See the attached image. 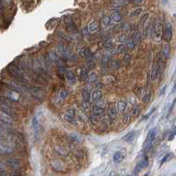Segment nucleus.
<instances>
[{
  "label": "nucleus",
  "instance_id": "11",
  "mask_svg": "<svg viewBox=\"0 0 176 176\" xmlns=\"http://www.w3.org/2000/svg\"><path fill=\"white\" fill-rule=\"evenodd\" d=\"M101 98H102V92H101V90L97 89V90H95L92 93V101L96 102V101H98V100L101 99Z\"/></svg>",
  "mask_w": 176,
  "mask_h": 176
},
{
  "label": "nucleus",
  "instance_id": "34",
  "mask_svg": "<svg viewBox=\"0 0 176 176\" xmlns=\"http://www.w3.org/2000/svg\"><path fill=\"white\" fill-rule=\"evenodd\" d=\"M132 176H138V175H137V173H134Z\"/></svg>",
  "mask_w": 176,
  "mask_h": 176
},
{
  "label": "nucleus",
  "instance_id": "19",
  "mask_svg": "<svg viewBox=\"0 0 176 176\" xmlns=\"http://www.w3.org/2000/svg\"><path fill=\"white\" fill-rule=\"evenodd\" d=\"M133 41H134V43H135V44L140 43V41H141V35H140L138 32H135V33L134 37H133Z\"/></svg>",
  "mask_w": 176,
  "mask_h": 176
},
{
  "label": "nucleus",
  "instance_id": "28",
  "mask_svg": "<svg viewBox=\"0 0 176 176\" xmlns=\"http://www.w3.org/2000/svg\"><path fill=\"white\" fill-rule=\"evenodd\" d=\"M127 43H128V47L129 48V49H133L134 48V46H135V43H134V41L133 40H131V39H129V41L127 42Z\"/></svg>",
  "mask_w": 176,
  "mask_h": 176
},
{
  "label": "nucleus",
  "instance_id": "31",
  "mask_svg": "<svg viewBox=\"0 0 176 176\" xmlns=\"http://www.w3.org/2000/svg\"><path fill=\"white\" fill-rule=\"evenodd\" d=\"M119 41L121 42V43H127L128 41H129V38H128V36H125V35H123V36H121L120 37H119Z\"/></svg>",
  "mask_w": 176,
  "mask_h": 176
},
{
  "label": "nucleus",
  "instance_id": "32",
  "mask_svg": "<svg viewBox=\"0 0 176 176\" xmlns=\"http://www.w3.org/2000/svg\"><path fill=\"white\" fill-rule=\"evenodd\" d=\"M128 119H129V114L127 113V114H125V116H124V118H123V121H124L125 124H126V122L128 121Z\"/></svg>",
  "mask_w": 176,
  "mask_h": 176
},
{
  "label": "nucleus",
  "instance_id": "12",
  "mask_svg": "<svg viewBox=\"0 0 176 176\" xmlns=\"http://www.w3.org/2000/svg\"><path fill=\"white\" fill-rule=\"evenodd\" d=\"M162 53H163V56L165 59H168L170 57V45L169 44H166L163 47Z\"/></svg>",
  "mask_w": 176,
  "mask_h": 176
},
{
  "label": "nucleus",
  "instance_id": "5",
  "mask_svg": "<svg viewBox=\"0 0 176 176\" xmlns=\"http://www.w3.org/2000/svg\"><path fill=\"white\" fill-rule=\"evenodd\" d=\"M6 164L12 169H18L20 167V166L19 160H17L15 158H10V159H8L7 161H6Z\"/></svg>",
  "mask_w": 176,
  "mask_h": 176
},
{
  "label": "nucleus",
  "instance_id": "14",
  "mask_svg": "<svg viewBox=\"0 0 176 176\" xmlns=\"http://www.w3.org/2000/svg\"><path fill=\"white\" fill-rule=\"evenodd\" d=\"M80 55L82 56V57H85V58H88V57H89L90 55H91V52L89 51V50L88 49V48H83L82 51L80 52Z\"/></svg>",
  "mask_w": 176,
  "mask_h": 176
},
{
  "label": "nucleus",
  "instance_id": "8",
  "mask_svg": "<svg viewBox=\"0 0 176 176\" xmlns=\"http://www.w3.org/2000/svg\"><path fill=\"white\" fill-rule=\"evenodd\" d=\"M125 158V154L122 152H117L113 156V160L116 164H119L123 161Z\"/></svg>",
  "mask_w": 176,
  "mask_h": 176
},
{
  "label": "nucleus",
  "instance_id": "21",
  "mask_svg": "<svg viewBox=\"0 0 176 176\" xmlns=\"http://www.w3.org/2000/svg\"><path fill=\"white\" fill-rule=\"evenodd\" d=\"M89 29H90L91 32L96 31V30L97 29V22L94 21V22L90 23V24H89Z\"/></svg>",
  "mask_w": 176,
  "mask_h": 176
},
{
  "label": "nucleus",
  "instance_id": "27",
  "mask_svg": "<svg viewBox=\"0 0 176 176\" xmlns=\"http://www.w3.org/2000/svg\"><path fill=\"white\" fill-rule=\"evenodd\" d=\"M149 98H150V93H147L144 96H143V98H142V101H143V103H148L149 101Z\"/></svg>",
  "mask_w": 176,
  "mask_h": 176
},
{
  "label": "nucleus",
  "instance_id": "2",
  "mask_svg": "<svg viewBox=\"0 0 176 176\" xmlns=\"http://www.w3.org/2000/svg\"><path fill=\"white\" fill-rule=\"evenodd\" d=\"M156 135H157V129H152L148 132L145 142L143 143V148L145 149H149L150 147H152V145L156 138Z\"/></svg>",
  "mask_w": 176,
  "mask_h": 176
},
{
  "label": "nucleus",
  "instance_id": "10",
  "mask_svg": "<svg viewBox=\"0 0 176 176\" xmlns=\"http://www.w3.org/2000/svg\"><path fill=\"white\" fill-rule=\"evenodd\" d=\"M108 115L111 119H115V117L117 116V111H116V107L113 105H111L108 108Z\"/></svg>",
  "mask_w": 176,
  "mask_h": 176
},
{
  "label": "nucleus",
  "instance_id": "16",
  "mask_svg": "<svg viewBox=\"0 0 176 176\" xmlns=\"http://www.w3.org/2000/svg\"><path fill=\"white\" fill-rule=\"evenodd\" d=\"M126 108H127V103L124 102V101H119L118 103V110L119 112H123Z\"/></svg>",
  "mask_w": 176,
  "mask_h": 176
},
{
  "label": "nucleus",
  "instance_id": "22",
  "mask_svg": "<svg viewBox=\"0 0 176 176\" xmlns=\"http://www.w3.org/2000/svg\"><path fill=\"white\" fill-rule=\"evenodd\" d=\"M111 20H110V18L108 16H105L102 19V24L104 25V26H108V25L110 24Z\"/></svg>",
  "mask_w": 176,
  "mask_h": 176
},
{
  "label": "nucleus",
  "instance_id": "35",
  "mask_svg": "<svg viewBox=\"0 0 176 176\" xmlns=\"http://www.w3.org/2000/svg\"><path fill=\"white\" fill-rule=\"evenodd\" d=\"M160 176H164V175H160Z\"/></svg>",
  "mask_w": 176,
  "mask_h": 176
},
{
  "label": "nucleus",
  "instance_id": "4",
  "mask_svg": "<svg viewBox=\"0 0 176 176\" xmlns=\"http://www.w3.org/2000/svg\"><path fill=\"white\" fill-rule=\"evenodd\" d=\"M148 165H149V159H148V157L145 156V157L136 165V166H135V173H138L139 171H141L142 169L147 167Z\"/></svg>",
  "mask_w": 176,
  "mask_h": 176
},
{
  "label": "nucleus",
  "instance_id": "25",
  "mask_svg": "<svg viewBox=\"0 0 176 176\" xmlns=\"http://www.w3.org/2000/svg\"><path fill=\"white\" fill-rule=\"evenodd\" d=\"M175 103H176V99H174L173 101V103H172V105H171V106H170V108H169V110H168V113H167V117H169V115L172 113V112H173V108H174V105H175Z\"/></svg>",
  "mask_w": 176,
  "mask_h": 176
},
{
  "label": "nucleus",
  "instance_id": "20",
  "mask_svg": "<svg viewBox=\"0 0 176 176\" xmlns=\"http://www.w3.org/2000/svg\"><path fill=\"white\" fill-rule=\"evenodd\" d=\"M173 157V153H168V154H166L162 159H161V162H160V166H162L163 164H165L167 160H169L171 158Z\"/></svg>",
  "mask_w": 176,
  "mask_h": 176
},
{
  "label": "nucleus",
  "instance_id": "26",
  "mask_svg": "<svg viewBox=\"0 0 176 176\" xmlns=\"http://www.w3.org/2000/svg\"><path fill=\"white\" fill-rule=\"evenodd\" d=\"M88 71L86 70V69H82V73H81V77H82V80H84V79H86L87 77H88Z\"/></svg>",
  "mask_w": 176,
  "mask_h": 176
},
{
  "label": "nucleus",
  "instance_id": "7",
  "mask_svg": "<svg viewBox=\"0 0 176 176\" xmlns=\"http://www.w3.org/2000/svg\"><path fill=\"white\" fill-rule=\"evenodd\" d=\"M66 77L67 82H68L70 84H73L75 82H76V79H77V78H76V75H75L74 73H73L72 71L66 73Z\"/></svg>",
  "mask_w": 176,
  "mask_h": 176
},
{
  "label": "nucleus",
  "instance_id": "33",
  "mask_svg": "<svg viewBox=\"0 0 176 176\" xmlns=\"http://www.w3.org/2000/svg\"><path fill=\"white\" fill-rule=\"evenodd\" d=\"M110 176H119L117 173H111V175Z\"/></svg>",
  "mask_w": 176,
  "mask_h": 176
},
{
  "label": "nucleus",
  "instance_id": "3",
  "mask_svg": "<svg viewBox=\"0 0 176 176\" xmlns=\"http://www.w3.org/2000/svg\"><path fill=\"white\" fill-rule=\"evenodd\" d=\"M173 36V27L171 23H166L165 29H164V33H163V39L166 42H170Z\"/></svg>",
  "mask_w": 176,
  "mask_h": 176
},
{
  "label": "nucleus",
  "instance_id": "13",
  "mask_svg": "<svg viewBox=\"0 0 176 176\" xmlns=\"http://www.w3.org/2000/svg\"><path fill=\"white\" fill-rule=\"evenodd\" d=\"M82 96H83V99H84V102L89 103L90 98H91V96H90V93H89L87 89H84V90L82 91Z\"/></svg>",
  "mask_w": 176,
  "mask_h": 176
},
{
  "label": "nucleus",
  "instance_id": "17",
  "mask_svg": "<svg viewBox=\"0 0 176 176\" xmlns=\"http://www.w3.org/2000/svg\"><path fill=\"white\" fill-rule=\"evenodd\" d=\"M104 112V109L103 108H101V107H99V106H95L94 108H93V113L95 114V115H98V114H102Z\"/></svg>",
  "mask_w": 176,
  "mask_h": 176
},
{
  "label": "nucleus",
  "instance_id": "18",
  "mask_svg": "<svg viewBox=\"0 0 176 176\" xmlns=\"http://www.w3.org/2000/svg\"><path fill=\"white\" fill-rule=\"evenodd\" d=\"M67 95H68L67 90L62 89V90H60V92H59V97L60 98V100H64V99L67 96Z\"/></svg>",
  "mask_w": 176,
  "mask_h": 176
},
{
  "label": "nucleus",
  "instance_id": "30",
  "mask_svg": "<svg viewBox=\"0 0 176 176\" xmlns=\"http://www.w3.org/2000/svg\"><path fill=\"white\" fill-rule=\"evenodd\" d=\"M155 110H156V108H153V109H152V111H150V112H149L148 114H146L145 116H143V117H142V120H145V119H149V116H150V115H152V114L153 113V112H154Z\"/></svg>",
  "mask_w": 176,
  "mask_h": 176
},
{
  "label": "nucleus",
  "instance_id": "15",
  "mask_svg": "<svg viewBox=\"0 0 176 176\" xmlns=\"http://www.w3.org/2000/svg\"><path fill=\"white\" fill-rule=\"evenodd\" d=\"M121 19H122V17H121V15H120L119 13H118V12L112 13V20L113 21H115V22H119V21L121 20Z\"/></svg>",
  "mask_w": 176,
  "mask_h": 176
},
{
  "label": "nucleus",
  "instance_id": "29",
  "mask_svg": "<svg viewBox=\"0 0 176 176\" xmlns=\"http://www.w3.org/2000/svg\"><path fill=\"white\" fill-rule=\"evenodd\" d=\"M175 135H176V128H175V129H174L172 131L171 135H169V137H168V140H169V141H172V140L174 138V136H175Z\"/></svg>",
  "mask_w": 176,
  "mask_h": 176
},
{
  "label": "nucleus",
  "instance_id": "6",
  "mask_svg": "<svg viewBox=\"0 0 176 176\" xmlns=\"http://www.w3.org/2000/svg\"><path fill=\"white\" fill-rule=\"evenodd\" d=\"M159 70H160V60H159V62L157 64H155L152 67V80H155L158 78Z\"/></svg>",
  "mask_w": 176,
  "mask_h": 176
},
{
  "label": "nucleus",
  "instance_id": "23",
  "mask_svg": "<svg viewBox=\"0 0 176 176\" xmlns=\"http://www.w3.org/2000/svg\"><path fill=\"white\" fill-rule=\"evenodd\" d=\"M141 13H142V8H137V9L134 10V11L131 13L130 16H131V17H133V16H138Z\"/></svg>",
  "mask_w": 176,
  "mask_h": 176
},
{
  "label": "nucleus",
  "instance_id": "9",
  "mask_svg": "<svg viewBox=\"0 0 176 176\" xmlns=\"http://www.w3.org/2000/svg\"><path fill=\"white\" fill-rule=\"evenodd\" d=\"M135 131L129 132V134H127V135H126L123 137V139H124L126 142H129V143H132V142L135 141Z\"/></svg>",
  "mask_w": 176,
  "mask_h": 176
},
{
  "label": "nucleus",
  "instance_id": "24",
  "mask_svg": "<svg viewBox=\"0 0 176 176\" xmlns=\"http://www.w3.org/2000/svg\"><path fill=\"white\" fill-rule=\"evenodd\" d=\"M33 125H34V129H35V131L38 132V131H39V124H38V121H37V119H36V118H35L34 120H33Z\"/></svg>",
  "mask_w": 176,
  "mask_h": 176
},
{
  "label": "nucleus",
  "instance_id": "1",
  "mask_svg": "<svg viewBox=\"0 0 176 176\" xmlns=\"http://www.w3.org/2000/svg\"><path fill=\"white\" fill-rule=\"evenodd\" d=\"M7 71L10 73L11 76L13 78H14L15 80H17L19 82H26L22 72L20 70V68L15 64H13V63L10 64L7 66Z\"/></svg>",
  "mask_w": 176,
  "mask_h": 176
}]
</instances>
